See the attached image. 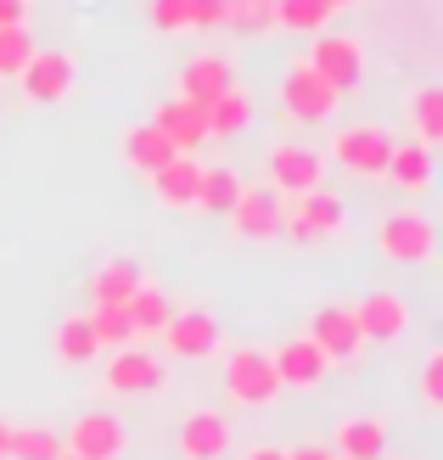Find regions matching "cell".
Wrapping results in <instances>:
<instances>
[{
    "mask_svg": "<svg viewBox=\"0 0 443 460\" xmlns=\"http://www.w3.org/2000/svg\"><path fill=\"white\" fill-rule=\"evenodd\" d=\"M34 51H40V45H34L29 29H0V79H17L22 62H29Z\"/></svg>",
    "mask_w": 443,
    "mask_h": 460,
    "instance_id": "cell-33",
    "label": "cell"
},
{
    "mask_svg": "<svg viewBox=\"0 0 443 460\" xmlns=\"http://www.w3.org/2000/svg\"><path fill=\"white\" fill-rule=\"evenodd\" d=\"M303 337H309L315 349L325 354V365H359V354H365V337H359L354 309H348V304L315 309V314H309V332H303Z\"/></svg>",
    "mask_w": 443,
    "mask_h": 460,
    "instance_id": "cell-3",
    "label": "cell"
},
{
    "mask_svg": "<svg viewBox=\"0 0 443 460\" xmlns=\"http://www.w3.org/2000/svg\"><path fill=\"white\" fill-rule=\"evenodd\" d=\"M337 12L325 0H275V29H292V34H325V22Z\"/></svg>",
    "mask_w": 443,
    "mask_h": 460,
    "instance_id": "cell-28",
    "label": "cell"
},
{
    "mask_svg": "<svg viewBox=\"0 0 443 460\" xmlns=\"http://www.w3.org/2000/svg\"><path fill=\"white\" fill-rule=\"evenodd\" d=\"M377 247L387 264H432L438 252V230L427 214H387L377 230Z\"/></svg>",
    "mask_w": 443,
    "mask_h": 460,
    "instance_id": "cell-4",
    "label": "cell"
},
{
    "mask_svg": "<svg viewBox=\"0 0 443 460\" xmlns=\"http://www.w3.org/2000/svg\"><path fill=\"white\" fill-rule=\"evenodd\" d=\"M236 197H242V174L236 169H202V180H197V208L202 214H230Z\"/></svg>",
    "mask_w": 443,
    "mask_h": 460,
    "instance_id": "cell-27",
    "label": "cell"
},
{
    "mask_svg": "<svg viewBox=\"0 0 443 460\" xmlns=\"http://www.w3.org/2000/svg\"><path fill=\"white\" fill-rule=\"evenodd\" d=\"M62 432L57 427H12V460H57Z\"/></svg>",
    "mask_w": 443,
    "mask_h": 460,
    "instance_id": "cell-30",
    "label": "cell"
},
{
    "mask_svg": "<svg viewBox=\"0 0 443 460\" xmlns=\"http://www.w3.org/2000/svg\"><path fill=\"white\" fill-rule=\"evenodd\" d=\"M157 337H163V349H169L174 359H208L219 349V320L208 309H174V320Z\"/></svg>",
    "mask_w": 443,
    "mask_h": 460,
    "instance_id": "cell-11",
    "label": "cell"
},
{
    "mask_svg": "<svg viewBox=\"0 0 443 460\" xmlns=\"http://www.w3.org/2000/svg\"><path fill=\"white\" fill-rule=\"evenodd\" d=\"M225 29H236L247 40L275 29V0H225Z\"/></svg>",
    "mask_w": 443,
    "mask_h": 460,
    "instance_id": "cell-29",
    "label": "cell"
},
{
    "mask_svg": "<svg viewBox=\"0 0 443 460\" xmlns=\"http://www.w3.org/2000/svg\"><path fill=\"white\" fill-rule=\"evenodd\" d=\"M387 180H393L399 191H410V197L432 191V146H421V141L393 146V157H387Z\"/></svg>",
    "mask_w": 443,
    "mask_h": 460,
    "instance_id": "cell-22",
    "label": "cell"
},
{
    "mask_svg": "<svg viewBox=\"0 0 443 460\" xmlns=\"http://www.w3.org/2000/svg\"><path fill=\"white\" fill-rule=\"evenodd\" d=\"M163 376H169V365H163L152 349H135V342H124V349H112L107 371H102L107 394H157V387H163Z\"/></svg>",
    "mask_w": 443,
    "mask_h": 460,
    "instance_id": "cell-10",
    "label": "cell"
},
{
    "mask_svg": "<svg viewBox=\"0 0 443 460\" xmlns=\"http://www.w3.org/2000/svg\"><path fill=\"white\" fill-rule=\"evenodd\" d=\"M325 6H332V12H348V6H359V0H325Z\"/></svg>",
    "mask_w": 443,
    "mask_h": 460,
    "instance_id": "cell-41",
    "label": "cell"
},
{
    "mask_svg": "<svg viewBox=\"0 0 443 460\" xmlns=\"http://www.w3.org/2000/svg\"><path fill=\"white\" fill-rule=\"evenodd\" d=\"M225 394L236 404H275V394H281V382H275V365L264 349H230L225 359Z\"/></svg>",
    "mask_w": 443,
    "mask_h": 460,
    "instance_id": "cell-5",
    "label": "cell"
},
{
    "mask_svg": "<svg viewBox=\"0 0 443 460\" xmlns=\"http://www.w3.org/2000/svg\"><path fill=\"white\" fill-rule=\"evenodd\" d=\"M90 332H96L102 349H124V342H135L129 314H124V309H112V304H96V309H90Z\"/></svg>",
    "mask_w": 443,
    "mask_h": 460,
    "instance_id": "cell-31",
    "label": "cell"
},
{
    "mask_svg": "<svg viewBox=\"0 0 443 460\" xmlns=\"http://www.w3.org/2000/svg\"><path fill=\"white\" fill-rule=\"evenodd\" d=\"M421 404L427 410H443V349H432L421 359Z\"/></svg>",
    "mask_w": 443,
    "mask_h": 460,
    "instance_id": "cell-35",
    "label": "cell"
},
{
    "mask_svg": "<svg viewBox=\"0 0 443 460\" xmlns=\"http://www.w3.org/2000/svg\"><path fill=\"white\" fill-rule=\"evenodd\" d=\"M337 460H342V455H337Z\"/></svg>",
    "mask_w": 443,
    "mask_h": 460,
    "instance_id": "cell-43",
    "label": "cell"
},
{
    "mask_svg": "<svg viewBox=\"0 0 443 460\" xmlns=\"http://www.w3.org/2000/svg\"><path fill=\"white\" fill-rule=\"evenodd\" d=\"M0 460H12V427L0 421Z\"/></svg>",
    "mask_w": 443,
    "mask_h": 460,
    "instance_id": "cell-40",
    "label": "cell"
},
{
    "mask_svg": "<svg viewBox=\"0 0 443 460\" xmlns=\"http://www.w3.org/2000/svg\"><path fill=\"white\" fill-rule=\"evenodd\" d=\"M62 449L79 460H119L124 455V421L107 410H79L74 427L62 432Z\"/></svg>",
    "mask_w": 443,
    "mask_h": 460,
    "instance_id": "cell-8",
    "label": "cell"
},
{
    "mask_svg": "<svg viewBox=\"0 0 443 460\" xmlns=\"http://www.w3.org/2000/svg\"><path fill=\"white\" fill-rule=\"evenodd\" d=\"M415 135H421V146L443 141V84H427L415 96Z\"/></svg>",
    "mask_w": 443,
    "mask_h": 460,
    "instance_id": "cell-32",
    "label": "cell"
},
{
    "mask_svg": "<svg viewBox=\"0 0 443 460\" xmlns=\"http://www.w3.org/2000/svg\"><path fill=\"white\" fill-rule=\"evenodd\" d=\"M152 124L163 129V141H169L180 157H191L197 146H208V124H202V107H191V102H180V96H169L157 112H152Z\"/></svg>",
    "mask_w": 443,
    "mask_h": 460,
    "instance_id": "cell-18",
    "label": "cell"
},
{
    "mask_svg": "<svg viewBox=\"0 0 443 460\" xmlns=\"http://www.w3.org/2000/svg\"><path fill=\"white\" fill-rule=\"evenodd\" d=\"M332 455H342V460H382L387 455V421H365V416L337 421Z\"/></svg>",
    "mask_w": 443,
    "mask_h": 460,
    "instance_id": "cell-20",
    "label": "cell"
},
{
    "mask_svg": "<svg viewBox=\"0 0 443 460\" xmlns=\"http://www.w3.org/2000/svg\"><path fill=\"white\" fill-rule=\"evenodd\" d=\"M270 186L275 197H297V191H320L325 186V157L315 146H297V141H281L270 152Z\"/></svg>",
    "mask_w": 443,
    "mask_h": 460,
    "instance_id": "cell-9",
    "label": "cell"
},
{
    "mask_svg": "<svg viewBox=\"0 0 443 460\" xmlns=\"http://www.w3.org/2000/svg\"><path fill=\"white\" fill-rule=\"evenodd\" d=\"M242 460H287V449H275V444H259V449H247Z\"/></svg>",
    "mask_w": 443,
    "mask_h": 460,
    "instance_id": "cell-39",
    "label": "cell"
},
{
    "mask_svg": "<svg viewBox=\"0 0 443 460\" xmlns=\"http://www.w3.org/2000/svg\"><path fill=\"white\" fill-rule=\"evenodd\" d=\"M135 287H141V264L135 259H107L96 275H90V304H112V309H124Z\"/></svg>",
    "mask_w": 443,
    "mask_h": 460,
    "instance_id": "cell-21",
    "label": "cell"
},
{
    "mask_svg": "<svg viewBox=\"0 0 443 460\" xmlns=\"http://www.w3.org/2000/svg\"><path fill=\"white\" fill-rule=\"evenodd\" d=\"M51 349H57L62 365H90V359H96L102 342H96V332H90V314H67L62 326H57V342H51Z\"/></svg>",
    "mask_w": 443,
    "mask_h": 460,
    "instance_id": "cell-26",
    "label": "cell"
},
{
    "mask_svg": "<svg viewBox=\"0 0 443 460\" xmlns=\"http://www.w3.org/2000/svg\"><path fill=\"white\" fill-rule=\"evenodd\" d=\"M342 230V197L337 191H297V197H281V236L292 242H325Z\"/></svg>",
    "mask_w": 443,
    "mask_h": 460,
    "instance_id": "cell-1",
    "label": "cell"
},
{
    "mask_svg": "<svg viewBox=\"0 0 443 460\" xmlns=\"http://www.w3.org/2000/svg\"><path fill=\"white\" fill-rule=\"evenodd\" d=\"M393 146H399V141H393L382 124H342V129L332 135V157H337L348 174H365V180L387 174Z\"/></svg>",
    "mask_w": 443,
    "mask_h": 460,
    "instance_id": "cell-2",
    "label": "cell"
},
{
    "mask_svg": "<svg viewBox=\"0 0 443 460\" xmlns=\"http://www.w3.org/2000/svg\"><path fill=\"white\" fill-rule=\"evenodd\" d=\"M197 180H202L197 157H169V164L152 174V191H157L163 208H197Z\"/></svg>",
    "mask_w": 443,
    "mask_h": 460,
    "instance_id": "cell-19",
    "label": "cell"
},
{
    "mask_svg": "<svg viewBox=\"0 0 443 460\" xmlns=\"http://www.w3.org/2000/svg\"><path fill=\"white\" fill-rule=\"evenodd\" d=\"M124 314H129L135 337H157V332H163V326H169V320H174V297L141 281V287H135V297L124 304Z\"/></svg>",
    "mask_w": 443,
    "mask_h": 460,
    "instance_id": "cell-25",
    "label": "cell"
},
{
    "mask_svg": "<svg viewBox=\"0 0 443 460\" xmlns=\"http://www.w3.org/2000/svg\"><path fill=\"white\" fill-rule=\"evenodd\" d=\"M230 225H236V236H247V242L281 236V197L264 191V186H242L236 208H230Z\"/></svg>",
    "mask_w": 443,
    "mask_h": 460,
    "instance_id": "cell-16",
    "label": "cell"
},
{
    "mask_svg": "<svg viewBox=\"0 0 443 460\" xmlns=\"http://www.w3.org/2000/svg\"><path fill=\"white\" fill-rule=\"evenodd\" d=\"M29 22V0H0V29H22Z\"/></svg>",
    "mask_w": 443,
    "mask_h": 460,
    "instance_id": "cell-37",
    "label": "cell"
},
{
    "mask_svg": "<svg viewBox=\"0 0 443 460\" xmlns=\"http://www.w3.org/2000/svg\"><path fill=\"white\" fill-rule=\"evenodd\" d=\"M169 157H180L169 141H163V129L157 124H135V129H124V164L129 169H141V174H157Z\"/></svg>",
    "mask_w": 443,
    "mask_h": 460,
    "instance_id": "cell-24",
    "label": "cell"
},
{
    "mask_svg": "<svg viewBox=\"0 0 443 460\" xmlns=\"http://www.w3.org/2000/svg\"><path fill=\"white\" fill-rule=\"evenodd\" d=\"M354 326H359L365 342H399L404 326H410V304L399 292H370L354 304Z\"/></svg>",
    "mask_w": 443,
    "mask_h": 460,
    "instance_id": "cell-13",
    "label": "cell"
},
{
    "mask_svg": "<svg viewBox=\"0 0 443 460\" xmlns=\"http://www.w3.org/2000/svg\"><path fill=\"white\" fill-rule=\"evenodd\" d=\"M202 124H208V141H230V135H242L253 124L247 90H225V96H214V102L202 107Z\"/></svg>",
    "mask_w": 443,
    "mask_h": 460,
    "instance_id": "cell-23",
    "label": "cell"
},
{
    "mask_svg": "<svg viewBox=\"0 0 443 460\" xmlns=\"http://www.w3.org/2000/svg\"><path fill=\"white\" fill-rule=\"evenodd\" d=\"M74 74H79V67H74V57H67V51H34L29 62H22V96H29V102H62L67 96V90H74Z\"/></svg>",
    "mask_w": 443,
    "mask_h": 460,
    "instance_id": "cell-12",
    "label": "cell"
},
{
    "mask_svg": "<svg viewBox=\"0 0 443 460\" xmlns=\"http://www.w3.org/2000/svg\"><path fill=\"white\" fill-rule=\"evenodd\" d=\"M337 102H342V96L315 74L309 62H292V67H287V79H281V107L292 112L297 124H325V119L337 112Z\"/></svg>",
    "mask_w": 443,
    "mask_h": 460,
    "instance_id": "cell-6",
    "label": "cell"
},
{
    "mask_svg": "<svg viewBox=\"0 0 443 460\" xmlns=\"http://www.w3.org/2000/svg\"><path fill=\"white\" fill-rule=\"evenodd\" d=\"M225 90H236V67H230V57H191L180 67V102L208 107L214 96H225Z\"/></svg>",
    "mask_w": 443,
    "mask_h": 460,
    "instance_id": "cell-17",
    "label": "cell"
},
{
    "mask_svg": "<svg viewBox=\"0 0 443 460\" xmlns=\"http://www.w3.org/2000/svg\"><path fill=\"white\" fill-rule=\"evenodd\" d=\"M57 460H79V455H67V449H62V455H57Z\"/></svg>",
    "mask_w": 443,
    "mask_h": 460,
    "instance_id": "cell-42",
    "label": "cell"
},
{
    "mask_svg": "<svg viewBox=\"0 0 443 460\" xmlns=\"http://www.w3.org/2000/svg\"><path fill=\"white\" fill-rule=\"evenodd\" d=\"M230 455V421L219 410H191L180 421V460H225Z\"/></svg>",
    "mask_w": 443,
    "mask_h": 460,
    "instance_id": "cell-15",
    "label": "cell"
},
{
    "mask_svg": "<svg viewBox=\"0 0 443 460\" xmlns=\"http://www.w3.org/2000/svg\"><path fill=\"white\" fill-rule=\"evenodd\" d=\"M270 365H275V382L281 387H297V394H309V387H320L325 382V354L315 349L309 337H292V342H281V349L270 354Z\"/></svg>",
    "mask_w": 443,
    "mask_h": 460,
    "instance_id": "cell-14",
    "label": "cell"
},
{
    "mask_svg": "<svg viewBox=\"0 0 443 460\" xmlns=\"http://www.w3.org/2000/svg\"><path fill=\"white\" fill-rule=\"evenodd\" d=\"M152 29H163V34L191 29V0H152Z\"/></svg>",
    "mask_w": 443,
    "mask_h": 460,
    "instance_id": "cell-34",
    "label": "cell"
},
{
    "mask_svg": "<svg viewBox=\"0 0 443 460\" xmlns=\"http://www.w3.org/2000/svg\"><path fill=\"white\" fill-rule=\"evenodd\" d=\"M287 460H337L325 444H303V449H287Z\"/></svg>",
    "mask_w": 443,
    "mask_h": 460,
    "instance_id": "cell-38",
    "label": "cell"
},
{
    "mask_svg": "<svg viewBox=\"0 0 443 460\" xmlns=\"http://www.w3.org/2000/svg\"><path fill=\"white\" fill-rule=\"evenodd\" d=\"M225 22V0H191V29H219Z\"/></svg>",
    "mask_w": 443,
    "mask_h": 460,
    "instance_id": "cell-36",
    "label": "cell"
},
{
    "mask_svg": "<svg viewBox=\"0 0 443 460\" xmlns=\"http://www.w3.org/2000/svg\"><path fill=\"white\" fill-rule=\"evenodd\" d=\"M303 62H309L315 74L342 96V90H354L365 79V40H354V34H320L315 51L303 57Z\"/></svg>",
    "mask_w": 443,
    "mask_h": 460,
    "instance_id": "cell-7",
    "label": "cell"
}]
</instances>
